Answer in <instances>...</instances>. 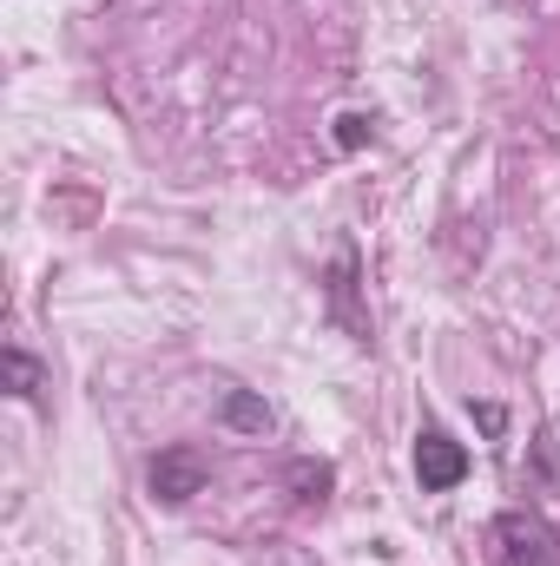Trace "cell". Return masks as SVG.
Returning a JSON list of instances; mask_svg holds the SVG:
<instances>
[{"label": "cell", "mask_w": 560, "mask_h": 566, "mask_svg": "<svg viewBox=\"0 0 560 566\" xmlns=\"http://www.w3.org/2000/svg\"><path fill=\"white\" fill-rule=\"evenodd\" d=\"M218 422L238 428V434H271V422H278V416H271V402H265V396H251V389H231V396L218 402Z\"/></svg>", "instance_id": "277c9868"}, {"label": "cell", "mask_w": 560, "mask_h": 566, "mask_svg": "<svg viewBox=\"0 0 560 566\" xmlns=\"http://www.w3.org/2000/svg\"><path fill=\"white\" fill-rule=\"evenodd\" d=\"M0 363H7V389H13L20 402H40V389H46L40 363H33V356H27L20 343H7V356H0Z\"/></svg>", "instance_id": "5b68a950"}, {"label": "cell", "mask_w": 560, "mask_h": 566, "mask_svg": "<svg viewBox=\"0 0 560 566\" xmlns=\"http://www.w3.org/2000/svg\"><path fill=\"white\" fill-rule=\"evenodd\" d=\"M495 547H501V566H560V541L535 514H501L495 521Z\"/></svg>", "instance_id": "3957f363"}, {"label": "cell", "mask_w": 560, "mask_h": 566, "mask_svg": "<svg viewBox=\"0 0 560 566\" xmlns=\"http://www.w3.org/2000/svg\"><path fill=\"white\" fill-rule=\"evenodd\" d=\"M205 481H211V468H205L198 448H165V454H152V468H145V488H152V501H165V507H185L191 494H205Z\"/></svg>", "instance_id": "6da1fadb"}, {"label": "cell", "mask_w": 560, "mask_h": 566, "mask_svg": "<svg viewBox=\"0 0 560 566\" xmlns=\"http://www.w3.org/2000/svg\"><path fill=\"white\" fill-rule=\"evenodd\" d=\"M416 481H422V494L462 488L468 481V448L455 434H442V428H422L416 434Z\"/></svg>", "instance_id": "7a4b0ae2"}, {"label": "cell", "mask_w": 560, "mask_h": 566, "mask_svg": "<svg viewBox=\"0 0 560 566\" xmlns=\"http://www.w3.org/2000/svg\"><path fill=\"white\" fill-rule=\"evenodd\" d=\"M475 422L488 428V434H501V422H508V416H501V409H495V402H481V409H475Z\"/></svg>", "instance_id": "ba28073f"}, {"label": "cell", "mask_w": 560, "mask_h": 566, "mask_svg": "<svg viewBox=\"0 0 560 566\" xmlns=\"http://www.w3.org/2000/svg\"><path fill=\"white\" fill-rule=\"evenodd\" d=\"M370 133H376V126H370L363 113H343V119H336V145H343V151H363Z\"/></svg>", "instance_id": "8992f818"}, {"label": "cell", "mask_w": 560, "mask_h": 566, "mask_svg": "<svg viewBox=\"0 0 560 566\" xmlns=\"http://www.w3.org/2000/svg\"><path fill=\"white\" fill-rule=\"evenodd\" d=\"M290 481L303 488V501H323V488H330V468H323V461H317V468H310V461H297V468H290Z\"/></svg>", "instance_id": "52a82bcc"}]
</instances>
